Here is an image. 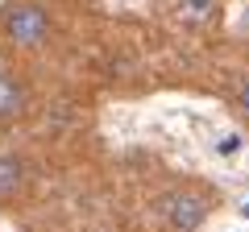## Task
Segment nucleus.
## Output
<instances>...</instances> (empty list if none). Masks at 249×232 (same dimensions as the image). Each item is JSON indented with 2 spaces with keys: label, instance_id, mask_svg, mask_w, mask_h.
I'll return each instance as SVG.
<instances>
[{
  "label": "nucleus",
  "instance_id": "nucleus-1",
  "mask_svg": "<svg viewBox=\"0 0 249 232\" xmlns=\"http://www.w3.org/2000/svg\"><path fill=\"white\" fill-rule=\"evenodd\" d=\"M0 29L17 50H37L50 37V13L42 0H9L0 9Z\"/></svg>",
  "mask_w": 249,
  "mask_h": 232
},
{
  "label": "nucleus",
  "instance_id": "nucleus-2",
  "mask_svg": "<svg viewBox=\"0 0 249 232\" xmlns=\"http://www.w3.org/2000/svg\"><path fill=\"white\" fill-rule=\"evenodd\" d=\"M212 215V191L199 187H175L162 195V220L170 232H199Z\"/></svg>",
  "mask_w": 249,
  "mask_h": 232
},
{
  "label": "nucleus",
  "instance_id": "nucleus-3",
  "mask_svg": "<svg viewBox=\"0 0 249 232\" xmlns=\"http://www.w3.org/2000/svg\"><path fill=\"white\" fill-rule=\"evenodd\" d=\"M25 191V162L17 153H0V203H9Z\"/></svg>",
  "mask_w": 249,
  "mask_h": 232
},
{
  "label": "nucleus",
  "instance_id": "nucleus-4",
  "mask_svg": "<svg viewBox=\"0 0 249 232\" xmlns=\"http://www.w3.org/2000/svg\"><path fill=\"white\" fill-rule=\"evenodd\" d=\"M21 112H25V91L9 71H0V120H13Z\"/></svg>",
  "mask_w": 249,
  "mask_h": 232
},
{
  "label": "nucleus",
  "instance_id": "nucleus-5",
  "mask_svg": "<svg viewBox=\"0 0 249 232\" xmlns=\"http://www.w3.org/2000/svg\"><path fill=\"white\" fill-rule=\"evenodd\" d=\"M241 149H245V137H241V133H216V141H212L216 158H237Z\"/></svg>",
  "mask_w": 249,
  "mask_h": 232
},
{
  "label": "nucleus",
  "instance_id": "nucleus-6",
  "mask_svg": "<svg viewBox=\"0 0 249 232\" xmlns=\"http://www.w3.org/2000/svg\"><path fill=\"white\" fill-rule=\"evenodd\" d=\"M212 13H216V0H183V21H212Z\"/></svg>",
  "mask_w": 249,
  "mask_h": 232
},
{
  "label": "nucleus",
  "instance_id": "nucleus-7",
  "mask_svg": "<svg viewBox=\"0 0 249 232\" xmlns=\"http://www.w3.org/2000/svg\"><path fill=\"white\" fill-rule=\"evenodd\" d=\"M237 104H241V112L249 116V83H245V87H241V96H237Z\"/></svg>",
  "mask_w": 249,
  "mask_h": 232
},
{
  "label": "nucleus",
  "instance_id": "nucleus-8",
  "mask_svg": "<svg viewBox=\"0 0 249 232\" xmlns=\"http://www.w3.org/2000/svg\"><path fill=\"white\" fill-rule=\"evenodd\" d=\"M241 220L249 224V199H241Z\"/></svg>",
  "mask_w": 249,
  "mask_h": 232
},
{
  "label": "nucleus",
  "instance_id": "nucleus-9",
  "mask_svg": "<svg viewBox=\"0 0 249 232\" xmlns=\"http://www.w3.org/2000/svg\"><path fill=\"white\" fill-rule=\"evenodd\" d=\"M241 29H249V13H245V17H241Z\"/></svg>",
  "mask_w": 249,
  "mask_h": 232
},
{
  "label": "nucleus",
  "instance_id": "nucleus-10",
  "mask_svg": "<svg viewBox=\"0 0 249 232\" xmlns=\"http://www.w3.org/2000/svg\"><path fill=\"white\" fill-rule=\"evenodd\" d=\"M237 232H249V228H237Z\"/></svg>",
  "mask_w": 249,
  "mask_h": 232
}]
</instances>
